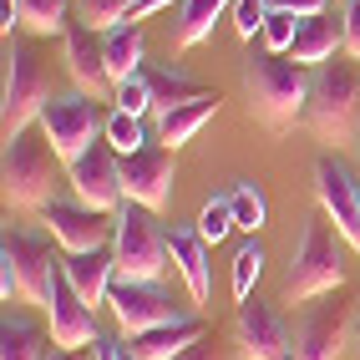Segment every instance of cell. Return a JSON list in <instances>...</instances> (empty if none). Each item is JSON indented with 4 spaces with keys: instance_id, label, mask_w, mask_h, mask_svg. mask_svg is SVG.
Returning <instances> with one entry per match:
<instances>
[{
    "instance_id": "obj_20",
    "label": "cell",
    "mask_w": 360,
    "mask_h": 360,
    "mask_svg": "<svg viewBox=\"0 0 360 360\" xmlns=\"http://www.w3.org/2000/svg\"><path fill=\"white\" fill-rule=\"evenodd\" d=\"M208 335V320L198 315H183V320H167V325H158V330H142V335H132L127 340V355L132 360H173V355H183L193 340H203Z\"/></svg>"
},
{
    "instance_id": "obj_39",
    "label": "cell",
    "mask_w": 360,
    "mask_h": 360,
    "mask_svg": "<svg viewBox=\"0 0 360 360\" xmlns=\"http://www.w3.org/2000/svg\"><path fill=\"white\" fill-rule=\"evenodd\" d=\"M91 355H97V360H127V345H117V340H97V345H91Z\"/></svg>"
},
{
    "instance_id": "obj_8",
    "label": "cell",
    "mask_w": 360,
    "mask_h": 360,
    "mask_svg": "<svg viewBox=\"0 0 360 360\" xmlns=\"http://www.w3.org/2000/svg\"><path fill=\"white\" fill-rule=\"evenodd\" d=\"M51 244L56 238H41V233H26V229H6V238H0V259L20 279V300L36 304V309L51 304L56 279H61V254Z\"/></svg>"
},
{
    "instance_id": "obj_37",
    "label": "cell",
    "mask_w": 360,
    "mask_h": 360,
    "mask_svg": "<svg viewBox=\"0 0 360 360\" xmlns=\"http://www.w3.org/2000/svg\"><path fill=\"white\" fill-rule=\"evenodd\" d=\"M345 56H355L360 61V0H345Z\"/></svg>"
},
{
    "instance_id": "obj_26",
    "label": "cell",
    "mask_w": 360,
    "mask_h": 360,
    "mask_svg": "<svg viewBox=\"0 0 360 360\" xmlns=\"http://www.w3.org/2000/svg\"><path fill=\"white\" fill-rule=\"evenodd\" d=\"M46 355H51L46 335L26 320L6 315V325H0V360H46Z\"/></svg>"
},
{
    "instance_id": "obj_42",
    "label": "cell",
    "mask_w": 360,
    "mask_h": 360,
    "mask_svg": "<svg viewBox=\"0 0 360 360\" xmlns=\"http://www.w3.org/2000/svg\"><path fill=\"white\" fill-rule=\"evenodd\" d=\"M350 148H355V158H360V117H355V132H350Z\"/></svg>"
},
{
    "instance_id": "obj_1",
    "label": "cell",
    "mask_w": 360,
    "mask_h": 360,
    "mask_svg": "<svg viewBox=\"0 0 360 360\" xmlns=\"http://www.w3.org/2000/svg\"><path fill=\"white\" fill-rule=\"evenodd\" d=\"M244 97L249 117L269 132H284L304 122V102H309V66L279 51H249L244 61Z\"/></svg>"
},
{
    "instance_id": "obj_9",
    "label": "cell",
    "mask_w": 360,
    "mask_h": 360,
    "mask_svg": "<svg viewBox=\"0 0 360 360\" xmlns=\"http://www.w3.org/2000/svg\"><path fill=\"white\" fill-rule=\"evenodd\" d=\"M66 183H71V198H82L86 208H102V213H117L127 203V188H122V153L112 142H91L82 158L66 162Z\"/></svg>"
},
{
    "instance_id": "obj_32",
    "label": "cell",
    "mask_w": 360,
    "mask_h": 360,
    "mask_svg": "<svg viewBox=\"0 0 360 360\" xmlns=\"http://www.w3.org/2000/svg\"><path fill=\"white\" fill-rule=\"evenodd\" d=\"M295 36H300V15H290V11H269V20H264V31H259L264 51H279V56L295 51Z\"/></svg>"
},
{
    "instance_id": "obj_23",
    "label": "cell",
    "mask_w": 360,
    "mask_h": 360,
    "mask_svg": "<svg viewBox=\"0 0 360 360\" xmlns=\"http://www.w3.org/2000/svg\"><path fill=\"white\" fill-rule=\"evenodd\" d=\"M142 56H148V41H142L137 20H122L117 31H107V71H112V82L137 77V71L148 66Z\"/></svg>"
},
{
    "instance_id": "obj_15",
    "label": "cell",
    "mask_w": 360,
    "mask_h": 360,
    "mask_svg": "<svg viewBox=\"0 0 360 360\" xmlns=\"http://www.w3.org/2000/svg\"><path fill=\"white\" fill-rule=\"evenodd\" d=\"M173 183H178V167H173V148H162V142H148L142 153H127L122 158V188L127 198L162 213L173 203Z\"/></svg>"
},
{
    "instance_id": "obj_3",
    "label": "cell",
    "mask_w": 360,
    "mask_h": 360,
    "mask_svg": "<svg viewBox=\"0 0 360 360\" xmlns=\"http://www.w3.org/2000/svg\"><path fill=\"white\" fill-rule=\"evenodd\" d=\"M345 238L335 233L330 219H309L304 233H300V244L290 254V264H284V284H279V295L284 304H304V300H315V295H335L345 284Z\"/></svg>"
},
{
    "instance_id": "obj_35",
    "label": "cell",
    "mask_w": 360,
    "mask_h": 360,
    "mask_svg": "<svg viewBox=\"0 0 360 360\" xmlns=\"http://www.w3.org/2000/svg\"><path fill=\"white\" fill-rule=\"evenodd\" d=\"M112 102L122 107V112H132V117H142V112L153 107V97H148V82H142V71H137V77H127V82H117Z\"/></svg>"
},
{
    "instance_id": "obj_6",
    "label": "cell",
    "mask_w": 360,
    "mask_h": 360,
    "mask_svg": "<svg viewBox=\"0 0 360 360\" xmlns=\"http://www.w3.org/2000/svg\"><path fill=\"white\" fill-rule=\"evenodd\" d=\"M112 254H117V279H162L173 254H167V229L158 224L153 208L122 203L117 208V233H112Z\"/></svg>"
},
{
    "instance_id": "obj_24",
    "label": "cell",
    "mask_w": 360,
    "mask_h": 360,
    "mask_svg": "<svg viewBox=\"0 0 360 360\" xmlns=\"http://www.w3.org/2000/svg\"><path fill=\"white\" fill-rule=\"evenodd\" d=\"M229 6H233V0H183L173 46H178V51H193L198 41H208V36H213V20H219Z\"/></svg>"
},
{
    "instance_id": "obj_2",
    "label": "cell",
    "mask_w": 360,
    "mask_h": 360,
    "mask_svg": "<svg viewBox=\"0 0 360 360\" xmlns=\"http://www.w3.org/2000/svg\"><path fill=\"white\" fill-rule=\"evenodd\" d=\"M61 153L46 142L41 127L20 132V137H6V153H0V193H6L11 208H46L51 198H61L56 188L66 183L61 178Z\"/></svg>"
},
{
    "instance_id": "obj_7",
    "label": "cell",
    "mask_w": 360,
    "mask_h": 360,
    "mask_svg": "<svg viewBox=\"0 0 360 360\" xmlns=\"http://www.w3.org/2000/svg\"><path fill=\"white\" fill-rule=\"evenodd\" d=\"M36 127L61 153V162H71V158H82L91 142L107 137V117H102L91 91H56V97L46 102V112L36 117Z\"/></svg>"
},
{
    "instance_id": "obj_16",
    "label": "cell",
    "mask_w": 360,
    "mask_h": 360,
    "mask_svg": "<svg viewBox=\"0 0 360 360\" xmlns=\"http://www.w3.org/2000/svg\"><path fill=\"white\" fill-rule=\"evenodd\" d=\"M61 41H66V77L77 82V91H91V97L117 91L112 71H107V41H97V31L86 20H71Z\"/></svg>"
},
{
    "instance_id": "obj_4",
    "label": "cell",
    "mask_w": 360,
    "mask_h": 360,
    "mask_svg": "<svg viewBox=\"0 0 360 360\" xmlns=\"http://www.w3.org/2000/svg\"><path fill=\"white\" fill-rule=\"evenodd\" d=\"M360 117V61L335 56L325 66H309V102H304V127L320 142H350Z\"/></svg>"
},
{
    "instance_id": "obj_27",
    "label": "cell",
    "mask_w": 360,
    "mask_h": 360,
    "mask_svg": "<svg viewBox=\"0 0 360 360\" xmlns=\"http://www.w3.org/2000/svg\"><path fill=\"white\" fill-rule=\"evenodd\" d=\"M15 6H20V26H26L31 36H66V26H71V6H66V0H15Z\"/></svg>"
},
{
    "instance_id": "obj_18",
    "label": "cell",
    "mask_w": 360,
    "mask_h": 360,
    "mask_svg": "<svg viewBox=\"0 0 360 360\" xmlns=\"http://www.w3.org/2000/svg\"><path fill=\"white\" fill-rule=\"evenodd\" d=\"M167 254H173V269L188 284L193 309H203L213 300V269H208V238L198 233V224H173L167 229Z\"/></svg>"
},
{
    "instance_id": "obj_33",
    "label": "cell",
    "mask_w": 360,
    "mask_h": 360,
    "mask_svg": "<svg viewBox=\"0 0 360 360\" xmlns=\"http://www.w3.org/2000/svg\"><path fill=\"white\" fill-rule=\"evenodd\" d=\"M132 6H137V0H86L82 15H86L91 31H117L122 20H132Z\"/></svg>"
},
{
    "instance_id": "obj_11",
    "label": "cell",
    "mask_w": 360,
    "mask_h": 360,
    "mask_svg": "<svg viewBox=\"0 0 360 360\" xmlns=\"http://www.w3.org/2000/svg\"><path fill=\"white\" fill-rule=\"evenodd\" d=\"M41 224H46V233L56 238L61 254H91V249H107L112 244L117 213L86 208L82 198H51L41 208Z\"/></svg>"
},
{
    "instance_id": "obj_30",
    "label": "cell",
    "mask_w": 360,
    "mask_h": 360,
    "mask_svg": "<svg viewBox=\"0 0 360 360\" xmlns=\"http://www.w3.org/2000/svg\"><path fill=\"white\" fill-rule=\"evenodd\" d=\"M233 229H238V219H233V198H229V193H213V198L203 203V213H198V233L208 238V244H224Z\"/></svg>"
},
{
    "instance_id": "obj_36",
    "label": "cell",
    "mask_w": 360,
    "mask_h": 360,
    "mask_svg": "<svg viewBox=\"0 0 360 360\" xmlns=\"http://www.w3.org/2000/svg\"><path fill=\"white\" fill-rule=\"evenodd\" d=\"M173 360H229V345H219V335H203V340H193L183 355Z\"/></svg>"
},
{
    "instance_id": "obj_29",
    "label": "cell",
    "mask_w": 360,
    "mask_h": 360,
    "mask_svg": "<svg viewBox=\"0 0 360 360\" xmlns=\"http://www.w3.org/2000/svg\"><path fill=\"white\" fill-rule=\"evenodd\" d=\"M229 198H233V219H238V229L244 233H259L264 229V219H269V203H264V193H259V183H233L229 188Z\"/></svg>"
},
{
    "instance_id": "obj_41",
    "label": "cell",
    "mask_w": 360,
    "mask_h": 360,
    "mask_svg": "<svg viewBox=\"0 0 360 360\" xmlns=\"http://www.w3.org/2000/svg\"><path fill=\"white\" fill-rule=\"evenodd\" d=\"M46 360H97V355H86V350H66V345H56Z\"/></svg>"
},
{
    "instance_id": "obj_34",
    "label": "cell",
    "mask_w": 360,
    "mask_h": 360,
    "mask_svg": "<svg viewBox=\"0 0 360 360\" xmlns=\"http://www.w3.org/2000/svg\"><path fill=\"white\" fill-rule=\"evenodd\" d=\"M264 20H269V0H233V31L244 41L264 31Z\"/></svg>"
},
{
    "instance_id": "obj_22",
    "label": "cell",
    "mask_w": 360,
    "mask_h": 360,
    "mask_svg": "<svg viewBox=\"0 0 360 360\" xmlns=\"http://www.w3.org/2000/svg\"><path fill=\"white\" fill-rule=\"evenodd\" d=\"M345 51V26L340 20H330V15H304L300 20V36H295V61L300 66H325Z\"/></svg>"
},
{
    "instance_id": "obj_31",
    "label": "cell",
    "mask_w": 360,
    "mask_h": 360,
    "mask_svg": "<svg viewBox=\"0 0 360 360\" xmlns=\"http://www.w3.org/2000/svg\"><path fill=\"white\" fill-rule=\"evenodd\" d=\"M107 142H112L122 158H127V153H142V148H148V127H142V117H132V112L117 107V112L107 117Z\"/></svg>"
},
{
    "instance_id": "obj_17",
    "label": "cell",
    "mask_w": 360,
    "mask_h": 360,
    "mask_svg": "<svg viewBox=\"0 0 360 360\" xmlns=\"http://www.w3.org/2000/svg\"><path fill=\"white\" fill-rule=\"evenodd\" d=\"M46 315H51V345H66V350H86L97 345V309H91L77 290H71V279L61 274L56 279V295L46 304Z\"/></svg>"
},
{
    "instance_id": "obj_25",
    "label": "cell",
    "mask_w": 360,
    "mask_h": 360,
    "mask_svg": "<svg viewBox=\"0 0 360 360\" xmlns=\"http://www.w3.org/2000/svg\"><path fill=\"white\" fill-rule=\"evenodd\" d=\"M142 82H148V97H153V112H167V107H183V102H198L208 91L188 77H173L162 66H142Z\"/></svg>"
},
{
    "instance_id": "obj_21",
    "label": "cell",
    "mask_w": 360,
    "mask_h": 360,
    "mask_svg": "<svg viewBox=\"0 0 360 360\" xmlns=\"http://www.w3.org/2000/svg\"><path fill=\"white\" fill-rule=\"evenodd\" d=\"M213 117H219V91H208V97H198V102H183V107H167V112H158V142L162 148H183V142H193Z\"/></svg>"
},
{
    "instance_id": "obj_38",
    "label": "cell",
    "mask_w": 360,
    "mask_h": 360,
    "mask_svg": "<svg viewBox=\"0 0 360 360\" xmlns=\"http://www.w3.org/2000/svg\"><path fill=\"white\" fill-rule=\"evenodd\" d=\"M325 6L330 0H269V11H290V15H325Z\"/></svg>"
},
{
    "instance_id": "obj_5",
    "label": "cell",
    "mask_w": 360,
    "mask_h": 360,
    "mask_svg": "<svg viewBox=\"0 0 360 360\" xmlns=\"http://www.w3.org/2000/svg\"><path fill=\"white\" fill-rule=\"evenodd\" d=\"M51 66L41 61L36 41H6V91H0V137H20L51 102Z\"/></svg>"
},
{
    "instance_id": "obj_13",
    "label": "cell",
    "mask_w": 360,
    "mask_h": 360,
    "mask_svg": "<svg viewBox=\"0 0 360 360\" xmlns=\"http://www.w3.org/2000/svg\"><path fill=\"white\" fill-rule=\"evenodd\" d=\"M315 198H320V213L335 224V233L360 254V183H355L350 167L340 158H330V153L315 158Z\"/></svg>"
},
{
    "instance_id": "obj_40",
    "label": "cell",
    "mask_w": 360,
    "mask_h": 360,
    "mask_svg": "<svg viewBox=\"0 0 360 360\" xmlns=\"http://www.w3.org/2000/svg\"><path fill=\"white\" fill-rule=\"evenodd\" d=\"M167 6H173V0H137V6H132V20L153 15V11H167Z\"/></svg>"
},
{
    "instance_id": "obj_28",
    "label": "cell",
    "mask_w": 360,
    "mask_h": 360,
    "mask_svg": "<svg viewBox=\"0 0 360 360\" xmlns=\"http://www.w3.org/2000/svg\"><path fill=\"white\" fill-rule=\"evenodd\" d=\"M259 274H264V249H259V238L249 233L244 244L233 249V300H238V304H244V300L254 295Z\"/></svg>"
},
{
    "instance_id": "obj_14",
    "label": "cell",
    "mask_w": 360,
    "mask_h": 360,
    "mask_svg": "<svg viewBox=\"0 0 360 360\" xmlns=\"http://www.w3.org/2000/svg\"><path fill=\"white\" fill-rule=\"evenodd\" d=\"M233 345L249 360H295V330L274 304H259L249 295L233 315Z\"/></svg>"
},
{
    "instance_id": "obj_43",
    "label": "cell",
    "mask_w": 360,
    "mask_h": 360,
    "mask_svg": "<svg viewBox=\"0 0 360 360\" xmlns=\"http://www.w3.org/2000/svg\"><path fill=\"white\" fill-rule=\"evenodd\" d=\"M355 360H360V309H355Z\"/></svg>"
},
{
    "instance_id": "obj_10",
    "label": "cell",
    "mask_w": 360,
    "mask_h": 360,
    "mask_svg": "<svg viewBox=\"0 0 360 360\" xmlns=\"http://www.w3.org/2000/svg\"><path fill=\"white\" fill-rule=\"evenodd\" d=\"M350 304H340L335 295H315L304 300L300 320H295V360H340L345 340H350Z\"/></svg>"
},
{
    "instance_id": "obj_19",
    "label": "cell",
    "mask_w": 360,
    "mask_h": 360,
    "mask_svg": "<svg viewBox=\"0 0 360 360\" xmlns=\"http://www.w3.org/2000/svg\"><path fill=\"white\" fill-rule=\"evenodd\" d=\"M61 274L71 279V290L91 309H102L112 300V284H117V254H112V244L91 249V254H61Z\"/></svg>"
},
{
    "instance_id": "obj_12",
    "label": "cell",
    "mask_w": 360,
    "mask_h": 360,
    "mask_svg": "<svg viewBox=\"0 0 360 360\" xmlns=\"http://www.w3.org/2000/svg\"><path fill=\"white\" fill-rule=\"evenodd\" d=\"M107 304H112V315H117V325H122L127 340H132V335H142V330L167 325V320L193 315V309H183L173 295L162 290V279H117Z\"/></svg>"
}]
</instances>
